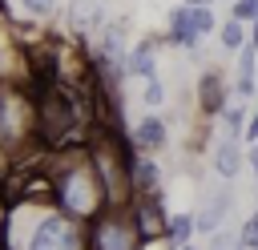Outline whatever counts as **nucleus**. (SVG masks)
Segmentation results:
<instances>
[{
    "label": "nucleus",
    "mask_w": 258,
    "mask_h": 250,
    "mask_svg": "<svg viewBox=\"0 0 258 250\" xmlns=\"http://www.w3.org/2000/svg\"><path fill=\"white\" fill-rule=\"evenodd\" d=\"M214 28H218V20H214L210 4H181L169 12V40H177V44H198Z\"/></svg>",
    "instance_id": "1"
},
{
    "label": "nucleus",
    "mask_w": 258,
    "mask_h": 250,
    "mask_svg": "<svg viewBox=\"0 0 258 250\" xmlns=\"http://www.w3.org/2000/svg\"><path fill=\"white\" fill-rule=\"evenodd\" d=\"M32 250H81V234H77V226L64 222V218H44L40 230H36Z\"/></svg>",
    "instance_id": "2"
},
{
    "label": "nucleus",
    "mask_w": 258,
    "mask_h": 250,
    "mask_svg": "<svg viewBox=\"0 0 258 250\" xmlns=\"http://www.w3.org/2000/svg\"><path fill=\"white\" fill-rule=\"evenodd\" d=\"M137 246V226L133 222H121V218H109L97 226V250H133Z\"/></svg>",
    "instance_id": "3"
},
{
    "label": "nucleus",
    "mask_w": 258,
    "mask_h": 250,
    "mask_svg": "<svg viewBox=\"0 0 258 250\" xmlns=\"http://www.w3.org/2000/svg\"><path fill=\"white\" fill-rule=\"evenodd\" d=\"M157 234H165V210H161V202H157V194H145V202H141V210H137V238H157Z\"/></svg>",
    "instance_id": "4"
},
{
    "label": "nucleus",
    "mask_w": 258,
    "mask_h": 250,
    "mask_svg": "<svg viewBox=\"0 0 258 250\" xmlns=\"http://www.w3.org/2000/svg\"><path fill=\"white\" fill-rule=\"evenodd\" d=\"M226 93H230L226 81H222L218 73H206L202 85H198V105H202V113H210V117L222 113V109H226Z\"/></svg>",
    "instance_id": "5"
},
{
    "label": "nucleus",
    "mask_w": 258,
    "mask_h": 250,
    "mask_svg": "<svg viewBox=\"0 0 258 250\" xmlns=\"http://www.w3.org/2000/svg\"><path fill=\"white\" fill-rule=\"evenodd\" d=\"M214 169H218L222 177H234V173L242 169V149H238V137H226V141L218 145V153H214Z\"/></svg>",
    "instance_id": "6"
},
{
    "label": "nucleus",
    "mask_w": 258,
    "mask_h": 250,
    "mask_svg": "<svg viewBox=\"0 0 258 250\" xmlns=\"http://www.w3.org/2000/svg\"><path fill=\"white\" fill-rule=\"evenodd\" d=\"M238 52H242V56H238V93L250 97V93H254V60H258V48L246 40Z\"/></svg>",
    "instance_id": "7"
},
{
    "label": "nucleus",
    "mask_w": 258,
    "mask_h": 250,
    "mask_svg": "<svg viewBox=\"0 0 258 250\" xmlns=\"http://www.w3.org/2000/svg\"><path fill=\"white\" fill-rule=\"evenodd\" d=\"M133 137H137V145L141 149H161L165 145V125L157 121V117H145V121H137V129H133Z\"/></svg>",
    "instance_id": "8"
},
{
    "label": "nucleus",
    "mask_w": 258,
    "mask_h": 250,
    "mask_svg": "<svg viewBox=\"0 0 258 250\" xmlns=\"http://www.w3.org/2000/svg\"><path fill=\"white\" fill-rule=\"evenodd\" d=\"M125 73H133V77H153V73H157L153 48H149V44H137V48L125 56Z\"/></svg>",
    "instance_id": "9"
},
{
    "label": "nucleus",
    "mask_w": 258,
    "mask_h": 250,
    "mask_svg": "<svg viewBox=\"0 0 258 250\" xmlns=\"http://www.w3.org/2000/svg\"><path fill=\"white\" fill-rule=\"evenodd\" d=\"M218 36H222V48H226V52H238V48L246 44V24L230 16V20H226V24L218 28Z\"/></svg>",
    "instance_id": "10"
},
{
    "label": "nucleus",
    "mask_w": 258,
    "mask_h": 250,
    "mask_svg": "<svg viewBox=\"0 0 258 250\" xmlns=\"http://www.w3.org/2000/svg\"><path fill=\"white\" fill-rule=\"evenodd\" d=\"M165 234H169L173 246L189 242V234H194V218H189V214H173V218H165Z\"/></svg>",
    "instance_id": "11"
},
{
    "label": "nucleus",
    "mask_w": 258,
    "mask_h": 250,
    "mask_svg": "<svg viewBox=\"0 0 258 250\" xmlns=\"http://www.w3.org/2000/svg\"><path fill=\"white\" fill-rule=\"evenodd\" d=\"M222 121H226V137H242V125H246V113L238 105H226L222 109Z\"/></svg>",
    "instance_id": "12"
},
{
    "label": "nucleus",
    "mask_w": 258,
    "mask_h": 250,
    "mask_svg": "<svg viewBox=\"0 0 258 250\" xmlns=\"http://www.w3.org/2000/svg\"><path fill=\"white\" fill-rule=\"evenodd\" d=\"M238 242H242V250H254V246H258V210L246 218V226H242V238H238Z\"/></svg>",
    "instance_id": "13"
},
{
    "label": "nucleus",
    "mask_w": 258,
    "mask_h": 250,
    "mask_svg": "<svg viewBox=\"0 0 258 250\" xmlns=\"http://www.w3.org/2000/svg\"><path fill=\"white\" fill-rule=\"evenodd\" d=\"M254 16H258V0H234V20L250 24Z\"/></svg>",
    "instance_id": "14"
},
{
    "label": "nucleus",
    "mask_w": 258,
    "mask_h": 250,
    "mask_svg": "<svg viewBox=\"0 0 258 250\" xmlns=\"http://www.w3.org/2000/svg\"><path fill=\"white\" fill-rule=\"evenodd\" d=\"M145 101H149V105H161V101H165V89H161L157 73H153V77H145Z\"/></svg>",
    "instance_id": "15"
},
{
    "label": "nucleus",
    "mask_w": 258,
    "mask_h": 250,
    "mask_svg": "<svg viewBox=\"0 0 258 250\" xmlns=\"http://www.w3.org/2000/svg\"><path fill=\"white\" fill-rule=\"evenodd\" d=\"M242 137H246V141H258V109L246 117V125H242Z\"/></svg>",
    "instance_id": "16"
},
{
    "label": "nucleus",
    "mask_w": 258,
    "mask_h": 250,
    "mask_svg": "<svg viewBox=\"0 0 258 250\" xmlns=\"http://www.w3.org/2000/svg\"><path fill=\"white\" fill-rule=\"evenodd\" d=\"M24 4H28L32 12H52V4H56V0H24Z\"/></svg>",
    "instance_id": "17"
},
{
    "label": "nucleus",
    "mask_w": 258,
    "mask_h": 250,
    "mask_svg": "<svg viewBox=\"0 0 258 250\" xmlns=\"http://www.w3.org/2000/svg\"><path fill=\"white\" fill-rule=\"evenodd\" d=\"M246 157H250V165L258 169V141H250V153H246Z\"/></svg>",
    "instance_id": "18"
},
{
    "label": "nucleus",
    "mask_w": 258,
    "mask_h": 250,
    "mask_svg": "<svg viewBox=\"0 0 258 250\" xmlns=\"http://www.w3.org/2000/svg\"><path fill=\"white\" fill-rule=\"evenodd\" d=\"M185 4H214V0H185Z\"/></svg>",
    "instance_id": "19"
},
{
    "label": "nucleus",
    "mask_w": 258,
    "mask_h": 250,
    "mask_svg": "<svg viewBox=\"0 0 258 250\" xmlns=\"http://www.w3.org/2000/svg\"><path fill=\"white\" fill-rule=\"evenodd\" d=\"M254 181H258V169H254Z\"/></svg>",
    "instance_id": "20"
},
{
    "label": "nucleus",
    "mask_w": 258,
    "mask_h": 250,
    "mask_svg": "<svg viewBox=\"0 0 258 250\" xmlns=\"http://www.w3.org/2000/svg\"><path fill=\"white\" fill-rule=\"evenodd\" d=\"M254 250H258V246H254Z\"/></svg>",
    "instance_id": "21"
}]
</instances>
